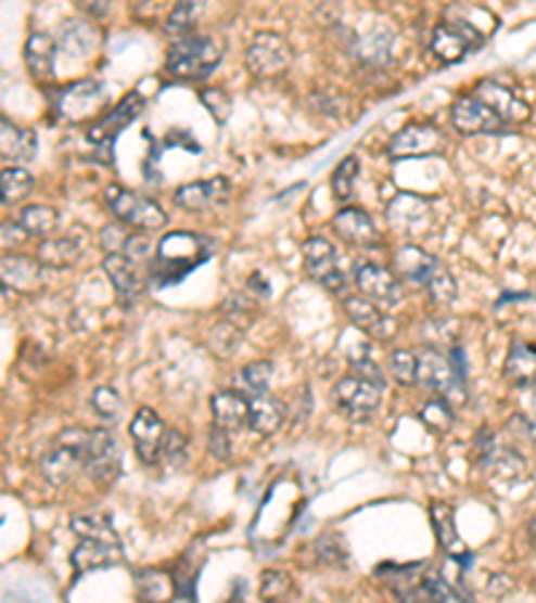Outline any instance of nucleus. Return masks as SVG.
I'll return each instance as SVG.
<instances>
[{
	"label": "nucleus",
	"mask_w": 536,
	"mask_h": 603,
	"mask_svg": "<svg viewBox=\"0 0 536 603\" xmlns=\"http://www.w3.org/2000/svg\"><path fill=\"white\" fill-rule=\"evenodd\" d=\"M213 255L209 239L191 231H175L158 242L156 255L151 258V279L158 287H173L199 266H204Z\"/></svg>",
	"instance_id": "obj_1"
},
{
	"label": "nucleus",
	"mask_w": 536,
	"mask_h": 603,
	"mask_svg": "<svg viewBox=\"0 0 536 603\" xmlns=\"http://www.w3.org/2000/svg\"><path fill=\"white\" fill-rule=\"evenodd\" d=\"M224 60V47L209 36H182L175 38L173 47L167 49L164 70L175 81H204L213 76L215 67Z\"/></svg>",
	"instance_id": "obj_2"
},
{
	"label": "nucleus",
	"mask_w": 536,
	"mask_h": 603,
	"mask_svg": "<svg viewBox=\"0 0 536 603\" xmlns=\"http://www.w3.org/2000/svg\"><path fill=\"white\" fill-rule=\"evenodd\" d=\"M87 448H89V432L81 426H67L56 435L54 446L43 459V475L46 480L54 486H65L71 483L78 472L87 464Z\"/></svg>",
	"instance_id": "obj_3"
},
{
	"label": "nucleus",
	"mask_w": 536,
	"mask_h": 603,
	"mask_svg": "<svg viewBox=\"0 0 536 603\" xmlns=\"http://www.w3.org/2000/svg\"><path fill=\"white\" fill-rule=\"evenodd\" d=\"M105 204L116 215V220H122L124 226H129L135 231H162L167 226V213L156 202H151V198L140 196V193L129 191L124 185H107Z\"/></svg>",
	"instance_id": "obj_4"
},
{
	"label": "nucleus",
	"mask_w": 536,
	"mask_h": 603,
	"mask_svg": "<svg viewBox=\"0 0 536 603\" xmlns=\"http://www.w3.org/2000/svg\"><path fill=\"white\" fill-rule=\"evenodd\" d=\"M483 41H486V33L475 22H470L467 16L456 20V16L448 14V20L443 25H437L435 33H432L430 47L437 60L446 62V65H454V62H461L472 51L481 49Z\"/></svg>",
	"instance_id": "obj_5"
},
{
	"label": "nucleus",
	"mask_w": 536,
	"mask_h": 603,
	"mask_svg": "<svg viewBox=\"0 0 536 603\" xmlns=\"http://www.w3.org/2000/svg\"><path fill=\"white\" fill-rule=\"evenodd\" d=\"M416 384L424 389L437 392L446 397L450 406H464L467 402V381L456 373L450 357L441 355L435 349H424L419 355V371H416Z\"/></svg>",
	"instance_id": "obj_6"
},
{
	"label": "nucleus",
	"mask_w": 536,
	"mask_h": 603,
	"mask_svg": "<svg viewBox=\"0 0 536 603\" xmlns=\"http://www.w3.org/2000/svg\"><path fill=\"white\" fill-rule=\"evenodd\" d=\"M304 266L309 271V277L317 284H322L330 293H344L349 279H346L344 269H341L339 249L330 239L311 236L304 242Z\"/></svg>",
	"instance_id": "obj_7"
},
{
	"label": "nucleus",
	"mask_w": 536,
	"mask_h": 603,
	"mask_svg": "<svg viewBox=\"0 0 536 603\" xmlns=\"http://www.w3.org/2000/svg\"><path fill=\"white\" fill-rule=\"evenodd\" d=\"M84 472L97 486H111L122 475V446L111 429H91Z\"/></svg>",
	"instance_id": "obj_8"
},
{
	"label": "nucleus",
	"mask_w": 536,
	"mask_h": 603,
	"mask_svg": "<svg viewBox=\"0 0 536 603\" xmlns=\"http://www.w3.org/2000/svg\"><path fill=\"white\" fill-rule=\"evenodd\" d=\"M244 62H247V70L255 78H277L290 67L293 51H290L288 41L282 36H277V33H258L247 47Z\"/></svg>",
	"instance_id": "obj_9"
},
{
	"label": "nucleus",
	"mask_w": 536,
	"mask_h": 603,
	"mask_svg": "<svg viewBox=\"0 0 536 603\" xmlns=\"http://www.w3.org/2000/svg\"><path fill=\"white\" fill-rule=\"evenodd\" d=\"M450 121L461 134H501L510 124L477 94H464L450 107Z\"/></svg>",
	"instance_id": "obj_10"
},
{
	"label": "nucleus",
	"mask_w": 536,
	"mask_h": 603,
	"mask_svg": "<svg viewBox=\"0 0 536 603\" xmlns=\"http://www.w3.org/2000/svg\"><path fill=\"white\" fill-rule=\"evenodd\" d=\"M129 435H132L137 459H140L142 464L153 466L162 462L164 451H167L169 429L153 408H140V411L135 413L132 424H129Z\"/></svg>",
	"instance_id": "obj_11"
},
{
	"label": "nucleus",
	"mask_w": 536,
	"mask_h": 603,
	"mask_svg": "<svg viewBox=\"0 0 536 603\" xmlns=\"http://www.w3.org/2000/svg\"><path fill=\"white\" fill-rule=\"evenodd\" d=\"M335 402L341 406V411L346 413L352 421H365L373 416L381 406V386H375L373 381L362 379V375H346L335 384L333 389Z\"/></svg>",
	"instance_id": "obj_12"
},
{
	"label": "nucleus",
	"mask_w": 536,
	"mask_h": 603,
	"mask_svg": "<svg viewBox=\"0 0 536 603\" xmlns=\"http://www.w3.org/2000/svg\"><path fill=\"white\" fill-rule=\"evenodd\" d=\"M142 111V94L140 92H129L124 97L122 102H118V107H113L111 113H107L102 121H97L94 127L89 129V142L97 147V151L102 153V158L105 162H111V151H113V142H116L118 134L124 132V129L129 127V124L135 121L137 113Z\"/></svg>",
	"instance_id": "obj_13"
},
{
	"label": "nucleus",
	"mask_w": 536,
	"mask_h": 603,
	"mask_svg": "<svg viewBox=\"0 0 536 603\" xmlns=\"http://www.w3.org/2000/svg\"><path fill=\"white\" fill-rule=\"evenodd\" d=\"M355 282L359 293L368 300H373L375 306H381V309L392 311L403 304L400 279L392 274L390 269H384V266L359 264L355 271Z\"/></svg>",
	"instance_id": "obj_14"
},
{
	"label": "nucleus",
	"mask_w": 536,
	"mask_h": 603,
	"mask_svg": "<svg viewBox=\"0 0 536 603\" xmlns=\"http://www.w3.org/2000/svg\"><path fill=\"white\" fill-rule=\"evenodd\" d=\"M481 466L496 480L515 483L526 475V459L515 448L501 446L492 432L481 435Z\"/></svg>",
	"instance_id": "obj_15"
},
{
	"label": "nucleus",
	"mask_w": 536,
	"mask_h": 603,
	"mask_svg": "<svg viewBox=\"0 0 536 603\" xmlns=\"http://www.w3.org/2000/svg\"><path fill=\"white\" fill-rule=\"evenodd\" d=\"M446 138L441 129L430 127V124H413V127L403 129L395 140H392L390 153L395 158H416V156H435L443 151Z\"/></svg>",
	"instance_id": "obj_16"
},
{
	"label": "nucleus",
	"mask_w": 536,
	"mask_h": 603,
	"mask_svg": "<svg viewBox=\"0 0 536 603\" xmlns=\"http://www.w3.org/2000/svg\"><path fill=\"white\" fill-rule=\"evenodd\" d=\"M105 102V89L97 81H78L71 84L67 89H62L56 97V111L60 116L71 118V121H81V118L91 116L97 107Z\"/></svg>",
	"instance_id": "obj_17"
},
{
	"label": "nucleus",
	"mask_w": 536,
	"mask_h": 603,
	"mask_svg": "<svg viewBox=\"0 0 536 603\" xmlns=\"http://www.w3.org/2000/svg\"><path fill=\"white\" fill-rule=\"evenodd\" d=\"M386 218H390L395 231L419 233L430 226V202L419 196H410V193H397V196L392 198L390 209H386Z\"/></svg>",
	"instance_id": "obj_18"
},
{
	"label": "nucleus",
	"mask_w": 536,
	"mask_h": 603,
	"mask_svg": "<svg viewBox=\"0 0 536 603\" xmlns=\"http://www.w3.org/2000/svg\"><path fill=\"white\" fill-rule=\"evenodd\" d=\"M231 191V183L226 178H209V180H196V183L180 185L175 191V204L188 213H202V209L215 207L220 204Z\"/></svg>",
	"instance_id": "obj_19"
},
{
	"label": "nucleus",
	"mask_w": 536,
	"mask_h": 603,
	"mask_svg": "<svg viewBox=\"0 0 536 603\" xmlns=\"http://www.w3.org/2000/svg\"><path fill=\"white\" fill-rule=\"evenodd\" d=\"M333 231L344 242L355 244V247H373V244H379V231H375L373 218L362 207L341 209L333 218Z\"/></svg>",
	"instance_id": "obj_20"
},
{
	"label": "nucleus",
	"mask_w": 536,
	"mask_h": 603,
	"mask_svg": "<svg viewBox=\"0 0 536 603\" xmlns=\"http://www.w3.org/2000/svg\"><path fill=\"white\" fill-rule=\"evenodd\" d=\"M76 574L100 572V568H111L122 561V542H105V539H81L71 555Z\"/></svg>",
	"instance_id": "obj_21"
},
{
	"label": "nucleus",
	"mask_w": 536,
	"mask_h": 603,
	"mask_svg": "<svg viewBox=\"0 0 536 603\" xmlns=\"http://www.w3.org/2000/svg\"><path fill=\"white\" fill-rule=\"evenodd\" d=\"M213 419L215 424L228 432H242L250 426V397L239 389L218 392L213 397Z\"/></svg>",
	"instance_id": "obj_22"
},
{
	"label": "nucleus",
	"mask_w": 536,
	"mask_h": 603,
	"mask_svg": "<svg viewBox=\"0 0 536 603\" xmlns=\"http://www.w3.org/2000/svg\"><path fill=\"white\" fill-rule=\"evenodd\" d=\"M344 309L349 315V320L355 322L359 330H365L373 338H386V335L395 330L392 320L386 317V309L375 306L373 300H368L365 295H357V298H346Z\"/></svg>",
	"instance_id": "obj_23"
},
{
	"label": "nucleus",
	"mask_w": 536,
	"mask_h": 603,
	"mask_svg": "<svg viewBox=\"0 0 536 603\" xmlns=\"http://www.w3.org/2000/svg\"><path fill=\"white\" fill-rule=\"evenodd\" d=\"M472 94H477L483 102H488V105H492L507 124H523L528 118V113H532L526 102L518 100V97L507 87H501V84L481 81Z\"/></svg>",
	"instance_id": "obj_24"
},
{
	"label": "nucleus",
	"mask_w": 536,
	"mask_h": 603,
	"mask_svg": "<svg viewBox=\"0 0 536 603\" xmlns=\"http://www.w3.org/2000/svg\"><path fill=\"white\" fill-rule=\"evenodd\" d=\"M437 266H441V260L432 258L430 253H424V249L416 247V244H405V247L395 253L397 277L408 279V282L413 284H421V287L430 282V277L435 274Z\"/></svg>",
	"instance_id": "obj_25"
},
{
	"label": "nucleus",
	"mask_w": 536,
	"mask_h": 603,
	"mask_svg": "<svg viewBox=\"0 0 536 603\" xmlns=\"http://www.w3.org/2000/svg\"><path fill=\"white\" fill-rule=\"evenodd\" d=\"M105 274L111 277L113 287L124 295V298H137L145 290V279H142L140 269L132 258H127L124 253H107L105 255Z\"/></svg>",
	"instance_id": "obj_26"
},
{
	"label": "nucleus",
	"mask_w": 536,
	"mask_h": 603,
	"mask_svg": "<svg viewBox=\"0 0 536 603\" xmlns=\"http://www.w3.org/2000/svg\"><path fill=\"white\" fill-rule=\"evenodd\" d=\"M505 379L512 386H532L536 384V346L512 341L510 351L505 357Z\"/></svg>",
	"instance_id": "obj_27"
},
{
	"label": "nucleus",
	"mask_w": 536,
	"mask_h": 603,
	"mask_svg": "<svg viewBox=\"0 0 536 603\" xmlns=\"http://www.w3.org/2000/svg\"><path fill=\"white\" fill-rule=\"evenodd\" d=\"M25 62H27V70H30L38 81H49V78H54V65H56L54 38L46 36V33H33L25 43Z\"/></svg>",
	"instance_id": "obj_28"
},
{
	"label": "nucleus",
	"mask_w": 536,
	"mask_h": 603,
	"mask_svg": "<svg viewBox=\"0 0 536 603\" xmlns=\"http://www.w3.org/2000/svg\"><path fill=\"white\" fill-rule=\"evenodd\" d=\"M81 249H84V236H76V233H67V236H49L41 242L38 260H41L43 266L65 269V266L76 264Z\"/></svg>",
	"instance_id": "obj_29"
},
{
	"label": "nucleus",
	"mask_w": 536,
	"mask_h": 603,
	"mask_svg": "<svg viewBox=\"0 0 536 603\" xmlns=\"http://www.w3.org/2000/svg\"><path fill=\"white\" fill-rule=\"evenodd\" d=\"M284 406L271 395L250 397V429H255L258 435H273L277 429H282L284 424Z\"/></svg>",
	"instance_id": "obj_30"
},
{
	"label": "nucleus",
	"mask_w": 536,
	"mask_h": 603,
	"mask_svg": "<svg viewBox=\"0 0 536 603\" xmlns=\"http://www.w3.org/2000/svg\"><path fill=\"white\" fill-rule=\"evenodd\" d=\"M38 138L33 129H20L3 118V132H0V156L5 162H30L36 156Z\"/></svg>",
	"instance_id": "obj_31"
},
{
	"label": "nucleus",
	"mask_w": 536,
	"mask_h": 603,
	"mask_svg": "<svg viewBox=\"0 0 536 603\" xmlns=\"http://www.w3.org/2000/svg\"><path fill=\"white\" fill-rule=\"evenodd\" d=\"M41 260H33L27 255H5L3 258V282L5 287H14L20 293H30L38 287V279H41V269H38Z\"/></svg>",
	"instance_id": "obj_32"
},
{
	"label": "nucleus",
	"mask_w": 536,
	"mask_h": 603,
	"mask_svg": "<svg viewBox=\"0 0 536 603\" xmlns=\"http://www.w3.org/2000/svg\"><path fill=\"white\" fill-rule=\"evenodd\" d=\"M16 223L25 229L27 236L49 239V236H54L56 229H60V213L51 207H46V204H33V207L22 209Z\"/></svg>",
	"instance_id": "obj_33"
},
{
	"label": "nucleus",
	"mask_w": 536,
	"mask_h": 603,
	"mask_svg": "<svg viewBox=\"0 0 536 603\" xmlns=\"http://www.w3.org/2000/svg\"><path fill=\"white\" fill-rule=\"evenodd\" d=\"M432 526H435L437 542H441V548L446 550L450 557L464 553V544H461L459 531H456L454 510H450L446 502L432 504Z\"/></svg>",
	"instance_id": "obj_34"
},
{
	"label": "nucleus",
	"mask_w": 536,
	"mask_h": 603,
	"mask_svg": "<svg viewBox=\"0 0 536 603\" xmlns=\"http://www.w3.org/2000/svg\"><path fill=\"white\" fill-rule=\"evenodd\" d=\"M419 572H421V563H410V566H395V563H386L375 572V577L397 595V599H405L410 590L419 585Z\"/></svg>",
	"instance_id": "obj_35"
},
{
	"label": "nucleus",
	"mask_w": 536,
	"mask_h": 603,
	"mask_svg": "<svg viewBox=\"0 0 536 603\" xmlns=\"http://www.w3.org/2000/svg\"><path fill=\"white\" fill-rule=\"evenodd\" d=\"M202 9H204V0H178L173 9V14L167 16V25H164L167 36H173V38L191 36L193 27H196V22H199V14H202Z\"/></svg>",
	"instance_id": "obj_36"
},
{
	"label": "nucleus",
	"mask_w": 536,
	"mask_h": 603,
	"mask_svg": "<svg viewBox=\"0 0 536 603\" xmlns=\"http://www.w3.org/2000/svg\"><path fill=\"white\" fill-rule=\"evenodd\" d=\"M416 599H426V601H470V593L464 590L454 588L448 585L443 577H426L405 595L403 601H416Z\"/></svg>",
	"instance_id": "obj_37"
},
{
	"label": "nucleus",
	"mask_w": 536,
	"mask_h": 603,
	"mask_svg": "<svg viewBox=\"0 0 536 603\" xmlns=\"http://www.w3.org/2000/svg\"><path fill=\"white\" fill-rule=\"evenodd\" d=\"M271 379H273L271 362H253V365H247L242 373L237 375V389L242 392L244 397L268 395Z\"/></svg>",
	"instance_id": "obj_38"
},
{
	"label": "nucleus",
	"mask_w": 536,
	"mask_h": 603,
	"mask_svg": "<svg viewBox=\"0 0 536 603\" xmlns=\"http://www.w3.org/2000/svg\"><path fill=\"white\" fill-rule=\"evenodd\" d=\"M355 54L365 62V65H370V67L386 65V62L392 60L390 33L379 30V33H370V36L359 38L357 47H355Z\"/></svg>",
	"instance_id": "obj_39"
},
{
	"label": "nucleus",
	"mask_w": 536,
	"mask_h": 603,
	"mask_svg": "<svg viewBox=\"0 0 536 603\" xmlns=\"http://www.w3.org/2000/svg\"><path fill=\"white\" fill-rule=\"evenodd\" d=\"M33 175L27 172L25 167L20 164H11V167L3 169L0 175V185H3V204H20L27 193L33 191Z\"/></svg>",
	"instance_id": "obj_40"
},
{
	"label": "nucleus",
	"mask_w": 536,
	"mask_h": 603,
	"mask_svg": "<svg viewBox=\"0 0 536 603\" xmlns=\"http://www.w3.org/2000/svg\"><path fill=\"white\" fill-rule=\"evenodd\" d=\"M73 534L78 539H105V542H118V534L113 523L102 515H76L71 521Z\"/></svg>",
	"instance_id": "obj_41"
},
{
	"label": "nucleus",
	"mask_w": 536,
	"mask_h": 603,
	"mask_svg": "<svg viewBox=\"0 0 536 603\" xmlns=\"http://www.w3.org/2000/svg\"><path fill=\"white\" fill-rule=\"evenodd\" d=\"M196 577H199V561L191 563L188 555L182 557L180 566L173 574V595L175 599L193 601L196 599Z\"/></svg>",
	"instance_id": "obj_42"
},
{
	"label": "nucleus",
	"mask_w": 536,
	"mask_h": 603,
	"mask_svg": "<svg viewBox=\"0 0 536 603\" xmlns=\"http://www.w3.org/2000/svg\"><path fill=\"white\" fill-rule=\"evenodd\" d=\"M421 421L432 432H448L454 426V406H450L446 397L437 395V400H430L421 408Z\"/></svg>",
	"instance_id": "obj_43"
},
{
	"label": "nucleus",
	"mask_w": 536,
	"mask_h": 603,
	"mask_svg": "<svg viewBox=\"0 0 536 603\" xmlns=\"http://www.w3.org/2000/svg\"><path fill=\"white\" fill-rule=\"evenodd\" d=\"M169 585H173V579H167V574L162 572H153V568L137 574V593H140V599L145 601H158L167 593H173Z\"/></svg>",
	"instance_id": "obj_44"
},
{
	"label": "nucleus",
	"mask_w": 536,
	"mask_h": 603,
	"mask_svg": "<svg viewBox=\"0 0 536 603\" xmlns=\"http://www.w3.org/2000/svg\"><path fill=\"white\" fill-rule=\"evenodd\" d=\"M357 167H359V162H357L355 156H346L344 162H341L339 167H335L330 185H333V196L339 198V202H349L352 191H355Z\"/></svg>",
	"instance_id": "obj_45"
},
{
	"label": "nucleus",
	"mask_w": 536,
	"mask_h": 603,
	"mask_svg": "<svg viewBox=\"0 0 536 603\" xmlns=\"http://www.w3.org/2000/svg\"><path fill=\"white\" fill-rule=\"evenodd\" d=\"M424 290L430 293V298L441 306H450L456 300V282L443 264L437 266L435 274H432L430 282L424 284Z\"/></svg>",
	"instance_id": "obj_46"
},
{
	"label": "nucleus",
	"mask_w": 536,
	"mask_h": 603,
	"mask_svg": "<svg viewBox=\"0 0 536 603\" xmlns=\"http://www.w3.org/2000/svg\"><path fill=\"white\" fill-rule=\"evenodd\" d=\"M122 395H118L113 386H97L94 392H91V408H94V413L100 419L105 421H113L118 419V413H122Z\"/></svg>",
	"instance_id": "obj_47"
},
{
	"label": "nucleus",
	"mask_w": 536,
	"mask_h": 603,
	"mask_svg": "<svg viewBox=\"0 0 536 603\" xmlns=\"http://www.w3.org/2000/svg\"><path fill=\"white\" fill-rule=\"evenodd\" d=\"M349 360H352V371H355V375H362V379L373 381L375 386L384 389L386 379H384V373H381V368L373 362V357H370L368 346H357V349H352Z\"/></svg>",
	"instance_id": "obj_48"
},
{
	"label": "nucleus",
	"mask_w": 536,
	"mask_h": 603,
	"mask_svg": "<svg viewBox=\"0 0 536 603\" xmlns=\"http://www.w3.org/2000/svg\"><path fill=\"white\" fill-rule=\"evenodd\" d=\"M416 371H419V357L413 351L397 349L390 355V373L395 375L397 384H416Z\"/></svg>",
	"instance_id": "obj_49"
},
{
	"label": "nucleus",
	"mask_w": 536,
	"mask_h": 603,
	"mask_svg": "<svg viewBox=\"0 0 536 603\" xmlns=\"http://www.w3.org/2000/svg\"><path fill=\"white\" fill-rule=\"evenodd\" d=\"M209 451H213V457L220 459V462L231 459V432L215 424L213 435H209Z\"/></svg>",
	"instance_id": "obj_50"
},
{
	"label": "nucleus",
	"mask_w": 536,
	"mask_h": 603,
	"mask_svg": "<svg viewBox=\"0 0 536 603\" xmlns=\"http://www.w3.org/2000/svg\"><path fill=\"white\" fill-rule=\"evenodd\" d=\"M124 255L132 258L135 264H142V260L151 258V239L140 236V233H129L127 247H124Z\"/></svg>",
	"instance_id": "obj_51"
},
{
	"label": "nucleus",
	"mask_w": 536,
	"mask_h": 603,
	"mask_svg": "<svg viewBox=\"0 0 536 603\" xmlns=\"http://www.w3.org/2000/svg\"><path fill=\"white\" fill-rule=\"evenodd\" d=\"M127 239H129L127 231L118 229V226H107V229H102L100 242L107 253H124V247H127Z\"/></svg>",
	"instance_id": "obj_52"
},
{
	"label": "nucleus",
	"mask_w": 536,
	"mask_h": 603,
	"mask_svg": "<svg viewBox=\"0 0 536 603\" xmlns=\"http://www.w3.org/2000/svg\"><path fill=\"white\" fill-rule=\"evenodd\" d=\"M186 448H188L186 437H182L180 432L169 429L167 451H164V459H169V462H180V457H186Z\"/></svg>",
	"instance_id": "obj_53"
},
{
	"label": "nucleus",
	"mask_w": 536,
	"mask_h": 603,
	"mask_svg": "<svg viewBox=\"0 0 536 603\" xmlns=\"http://www.w3.org/2000/svg\"><path fill=\"white\" fill-rule=\"evenodd\" d=\"M282 590H288V579L282 577V574H277V572H266V577H264V599H277Z\"/></svg>",
	"instance_id": "obj_54"
},
{
	"label": "nucleus",
	"mask_w": 536,
	"mask_h": 603,
	"mask_svg": "<svg viewBox=\"0 0 536 603\" xmlns=\"http://www.w3.org/2000/svg\"><path fill=\"white\" fill-rule=\"evenodd\" d=\"M111 3L113 0H78V5H81L84 14H89L91 20H102V16L111 11Z\"/></svg>",
	"instance_id": "obj_55"
},
{
	"label": "nucleus",
	"mask_w": 536,
	"mask_h": 603,
	"mask_svg": "<svg viewBox=\"0 0 536 603\" xmlns=\"http://www.w3.org/2000/svg\"><path fill=\"white\" fill-rule=\"evenodd\" d=\"M512 424H515V426H521V429H518V432H521V435H523V437H526V440H532V442H534V446H536V421H534V419L518 416L515 421H512Z\"/></svg>",
	"instance_id": "obj_56"
},
{
	"label": "nucleus",
	"mask_w": 536,
	"mask_h": 603,
	"mask_svg": "<svg viewBox=\"0 0 536 603\" xmlns=\"http://www.w3.org/2000/svg\"><path fill=\"white\" fill-rule=\"evenodd\" d=\"M528 528H532V542L536 544V515L532 517V526H528Z\"/></svg>",
	"instance_id": "obj_57"
},
{
	"label": "nucleus",
	"mask_w": 536,
	"mask_h": 603,
	"mask_svg": "<svg viewBox=\"0 0 536 603\" xmlns=\"http://www.w3.org/2000/svg\"><path fill=\"white\" fill-rule=\"evenodd\" d=\"M534 408H536V384H534Z\"/></svg>",
	"instance_id": "obj_58"
}]
</instances>
